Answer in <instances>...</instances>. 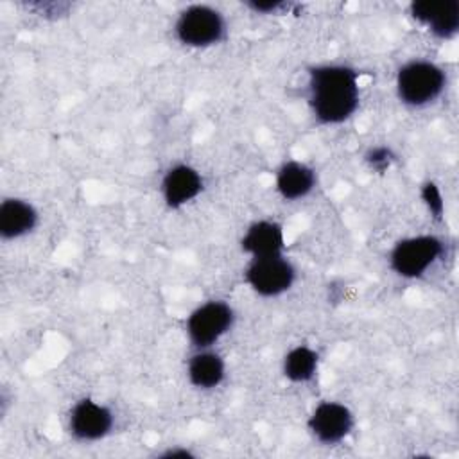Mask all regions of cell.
Here are the masks:
<instances>
[{
	"label": "cell",
	"instance_id": "1",
	"mask_svg": "<svg viewBox=\"0 0 459 459\" xmlns=\"http://www.w3.org/2000/svg\"><path fill=\"white\" fill-rule=\"evenodd\" d=\"M308 106L321 124H341L359 108V72L319 65L308 72Z\"/></svg>",
	"mask_w": 459,
	"mask_h": 459
},
{
	"label": "cell",
	"instance_id": "2",
	"mask_svg": "<svg viewBox=\"0 0 459 459\" xmlns=\"http://www.w3.org/2000/svg\"><path fill=\"white\" fill-rule=\"evenodd\" d=\"M445 82V72L436 63L421 59L409 61L398 70L396 93L403 104L421 108L441 95Z\"/></svg>",
	"mask_w": 459,
	"mask_h": 459
},
{
	"label": "cell",
	"instance_id": "3",
	"mask_svg": "<svg viewBox=\"0 0 459 459\" xmlns=\"http://www.w3.org/2000/svg\"><path fill=\"white\" fill-rule=\"evenodd\" d=\"M176 36L186 47H210L224 39L226 23L222 14L213 7L190 5L176 22Z\"/></svg>",
	"mask_w": 459,
	"mask_h": 459
},
{
	"label": "cell",
	"instance_id": "4",
	"mask_svg": "<svg viewBox=\"0 0 459 459\" xmlns=\"http://www.w3.org/2000/svg\"><path fill=\"white\" fill-rule=\"evenodd\" d=\"M443 244L432 235L400 240L389 256L391 269L402 278H420L441 255Z\"/></svg>",
	"mask_w": 459,
	"mask_h": 459
},
{
	"label": "cell",
	"instance_id": "5",
	"mask_svg": "<svg viewBox=\"0 0 459 459\" xmlns=\"http://www.w3.org/2000/svg\"><path fill=\"white\" fill-rule=\"evenodd\" d=\"M233 308L224 301L199 305L186 321V333L195 348H208L233 326Z\"/></svg>",
	"mask_w": 459,
	"mask_h": 459
},
{
	"label": "cell",
	"instance_id": "6",
	"mask_svg": "<svg viewBox=\"0 0 459 459\" xmlns=\"http://www.w3.org/2000/svg\"><path fill=\"white\" fill-rule=\"evenodd\" d=\"M294 278V265L283 255L253 258L246 271V281L256 294L264 298L283 294L292 287Z\"/></svg>",
	"mask_w": 459,
	"mask_h": 459
},
{
	"label": "cell",
	"instance_id": "7",
	"mask_svg": "<svg viewBox=\"0 0 459 459\" xmlns=\"http://www.w3.org/2000/svg\"><path fill=\"white\" fill-rule=\"evenodd\" d=\"M115 418L113 412L90 398L79 400L68 418L70 434L79 441H97L106 437L113 429Z\"/></svg>",
	"mask_w": 459,
	"mask_h": 459
},
{
	"label": "cell",
	"instance_id": "8",
	"mask_svg": "<svg viewBox=\"0 0 459 459\" xmlns=\"http://www.w3.org/2000/svg\"><path fill=\"white\" fill-rule=\"evenodd\" d=\"M353 429L351 411L339 402H321L308 418L310 434L323 445L341 443Z\"/></svg>",
	"mask_w": 459,
	"mask_h": 459
},
{
	"label": "cell",
	"instance_id": "9",
	"mask_svg": "<svg viewBox=\"0 0 459 459\" xmlns=\"http://www.w3.org/2000/svg\"><path fill=\"white\" fill-rule=\"evenodd\" d=\"M411 13L416 20L425 23L432 34L439 38H452L459 29V2H414Z\"/></svg>",
	"mask_w": 459,
	"mask_h": 459
},
{
	"label": "cell",
	"instance_id": "10",
	"mask_svg": "<svg viewBox=\"0 0 459 459\" xmlns=\"http://www.w3.org/2000/svg\"><path fill=\"white\" fill-rule=\"evenodd\" d=\"M203 190L201 174L190 165H176L167 170L161 181V192L167 206L179 208L197 197Z\"/></svg>",
	"mask_w": 459,
	"mask_h": 459
},
{
	"label": "cell",
	"instance_id": "11",
	"mask_svg": "<svg viewBox=\"0 0 459 459\" xmlns=\"http://www.w3.org/2000/svg\"><path fill=\"white\" fill-rule=\"evenodd\" d=\"M38 224L36 208L18 197L4 199L0 204V237L4 240L18 238L30 233Z\"/></svg>",
	"mask_w": 459,
	"mask_h": 459
},
{
	"label": "cell",
	"instance_id": "12",
	"mask_svg": "<svg viewBox=\"0 0 459 459\" xmlns=\"http://www.w3.org/2000/svg\"><path fill=\"white\" fill-rule=\"evenodd\" d=\"M283 246V230L278 222L273 221H258L251 224L240 240V247L253 255V258L281 255Z\"/></svg>",
	"mask_w": 459,
	"mask_h": 459
},
{
	"label": "cell",
	"instance_id": "13",
	"mask_svg": "<svg viewBox=\"0 0 459 459\" xmlns=\"http://www.w3.org/2000/svg\"><path fill=\"white\" fill-rule=\"evenodd\" d=\"M316 186V172L301 161H285L276 174V190L287 201L305 197Z\"/></svg>",
	"mask_w": 459,
	"mask_h": 459
},
{
	"label": "cell",
	"instance_id": "14",
	"mask_svg": "<svg viewBox=\"0 0 459 459\" xmlns=\"http://www.w3.org/2000/svg\"><path fill=\"white\" fill-rule=\"evenodd\" d=\"M224 360L219 353L199 351L188 362V380L199 389L217 387L224 378Z\"/></svg>",
	"mask_w": 459,
	"mask_h": 459
},
{
	"label": "cell",
	"instance_id": "15",
	"mask_svg": "<svg viewBox=\"0 0 459 459\" xmlns=\"http://www.w3.org/2000/svg\"><path fill=\"white\" fill-rule=\"evenodd\" d=\"M319 357L307 346H296L283 359V375L290 382H308L317 371Z\"/></svg>",
	"mask_w": 459,
	"mask_h": 459
},
{
	"label": "cell",
	"instance_id": "16",
	"mask_svg": "<svg viewBox=\"0 0 459 459\" xmlns=\"http://www.w3.org/2000/svg\"><path fill=\"white\" fill-rule=\"evenodd\" d=\"M366 161L371 165V169L384 172L385 169H389V165L394 161V154L389 147H373L368 154H366Z\"/></svg>",
	"mask_w": 459,
	"mask_h": 459
},
{
	"label": "cell",
	"instance_id": "17",
	"mask_svg": "<svg viewBox=\"0 0 459 459\" xmlns=\"http://www.w3.org/2000/svg\"><path fill=\"white\" fill-rule=\"evenodd\" d=\"M421 197L427 203V206L432 212V215L436 219H439L441 213H443V199H441V194H439L437 186L434 183H427L423 186V190H421Z\"/></svg>",
	"mask_w": 459,
	"mask_h": 459
},
{
	"label": "cell",
	"instance_id": "18",
	"mask_svg": "<svg viewBox=\"0 0 459 459\" xmlns=\"http://www.w3.org/2000/svg\"><path fill=\"white\" fill-rule=\"evenodd\" d=\"M283 4H278V2H267V4H260V2H253L249 4V7H253L255 11H262V13H274L278 7H281Z\"/></svg>",
	"mask_w": 459,
	"mask_h": 459
},
{
	"label": "cell",
	"instance_id": "19",
	"mask_svg": "<svg viewBox=\"0 0 459 459\" xmlns=\"http://www.w3.org/2000/svg\"><path fill=\"white\" fill-rule=\"evenodd\" d=\"M190 457L192 454L188 452V450H179V448H176V450H167L161 457Z\"/></svg>",
	"mask_w": 459,
	"mask_h": 459
}]
</instances>
